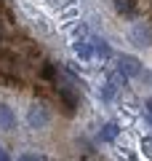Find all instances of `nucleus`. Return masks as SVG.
<instances>
[{
    "label": "nucleus",
    "instance_id": "obj_1",
    "mask_svg": "<svg viewBox=\"0 0 152 161\" xmlns=\"http://www.w3.org/2000/svg\"><path fill=\"white\" fill-rule=\"evenodd\" d=\"M118 73H123L125 78H139L141 75V62L131 54H120L118 57Z\"/></svg>",
    "mask_w": 152,
    "mask_h": 161
},
{
    "label": "nucleus",
    "instance_id": "obj_2",
    "mask_svg": "<svg viewBox=\"0 0 152 161\" xmlns=\"http://www.w3.org/2000/svg\"><path fill=\"white\" fill-rule=\"evenodd\" d=\"M128 38H131V43L134 46H152V27L149 24H134L131 27V32H128Z\"/></svg>",
    "mask_w": 152,
    "mask_h": 161
},
{
    "label": "nucleus",
    "instance_id": "obj_3",
    "mask_svg": "<svg viewBox=\"0 0 152 161\" xmlns=\"http://www.w3.org/2000/svg\"><path fill=\"white\" fill-rule=\"evenodd\" d=\"M48 121H51V115H48V110H45L43 105H32V108L27 110V124L32 129H43Z\"/></svg>",
    "mask_w": 152,
    "mask_h": 161
},
{
    "label": "nucleus",
    "instance_id": "obj_4",
    "mask_svg": "<svg viewBox=\"0 0 152 161\" xmlns=\"http://www.w3.org/2000/svg\"><path fill=\"white\" fill-rule=\"evenodd\" d=\"M72 51L78 54L83 62H88V59L96 57V54H94V43H91V40H75V43H72Z\"/></svg>",
    "mask_w": 152,
    "mask_h": 161
},
{
    "label": "nucleus",
    "instance_id": "obj_5",
    "mask_svg": "<svg viewBox=\"0 0 152 161\" xmlns=\"http://www.w3.org/2000/svg\"><path fill=\"white\" fill-rule=\"evenodd\" d=\"M0 129H16V115L3 102H0Z\"/></svg>",
    "mask_w": 152,
    "mask_h": 161
},
{
    "label": "nucleus",
    "instance_id": "obj_6",
    "mask_svg": "<svg viewBox=\"0 0 152 161\" xmlns=\"http://www.w3.org/2000/svg\"><path fill=\"white\" fill-rule=\"evenodd\" d=\"M91 43H94V54L99 59H109V54H112V51H109V46L101 38H91Z\"/></svg>",
    "mask_w": 152,
    "mask_h": 161
},
{
    "label": "nucleus",
    "instance_id": "obj_7",
    "mask_svg": "<svg viewBox=\"0 0 152 161\" xmlns=\"http://www.w3.org/2000/svg\"><path fill=\"white\" fill-rule=\"evenodd\" d=\"M120 134V129H118V124H107V126L101 129V134H99V140L101 142H109V140H115Z\"/></svg>",
    "mask_w": 152,
    "mask_h": 161
},
{
    "label": "nucleus",
    "instance_id": "obj_8",
    "mask_svg": "<svg viewBox=\"0 0 152 161\" xmlns=\"http://www.w3.org/2000/svg\"><path fill=\"white\" fill-rule=\"evenodd\" d=\"M141 153H144L147 158H152V140L149 137H141Z\"/></svg>",
    "mask_w": 152,
    "mask_h": 161
},
{
    "label": "nucleus",
    "instance_id": "obj_9",
    "mask_svg": "<svg viewBox=\"0 0 152 161\" xmlns=\"http://www.w3.org/2000/svg\"><path fill=\"white\" fill-rule=\"evenodd\" d=\"M19 161H45V158H43V156H38V153H24Z\"/></svg>",
    "mask_w": 152,
    "mask_h": 161
},
{
    "label": "nucleus",
    "instance_id": "obj_10",
    "mask_svg": "<svg viewBox=\"0 0 152 161\" xmlns=\"http://www.w3.org/2000/svg\"><path fill=\"white\" fill-rule=\"evenodd\" d=\"M115 8H118L120 14H125L128 11V3H125V0H115Z\"/></svg>",
    "mask_w": 152,
    "mask_h": 161
},
{
    "label": "nucleus",
    "instance_id": "obj_11",
    "mask_svg": "<svg viewBox=\"0 0 152 161\" xmlns=\"http://www.w3.org/2000/svg\"><path fill=\"white\" fill-rule=\"evenodd\" d=\"M0 161H11V158H8V153H6L3 148H0Z\"/></svg>",
    "mask_w": 152,
    "mask_h": 161
},
{
    "label": "nucleus",
    "instance_id": "obj_12",
    "mask_svg": "<svg viewBox=\"0 0 152 161\" xmlns=\"http://www.w3.org/2000/svg\"><path fill=\"white\" fill-rule=\"evenodd\" d=\"M147 108H149V113H152V99H147Z\"/></svg>",
    "mask_w": 152,
    "mask_h": 161
}]
</instances>
